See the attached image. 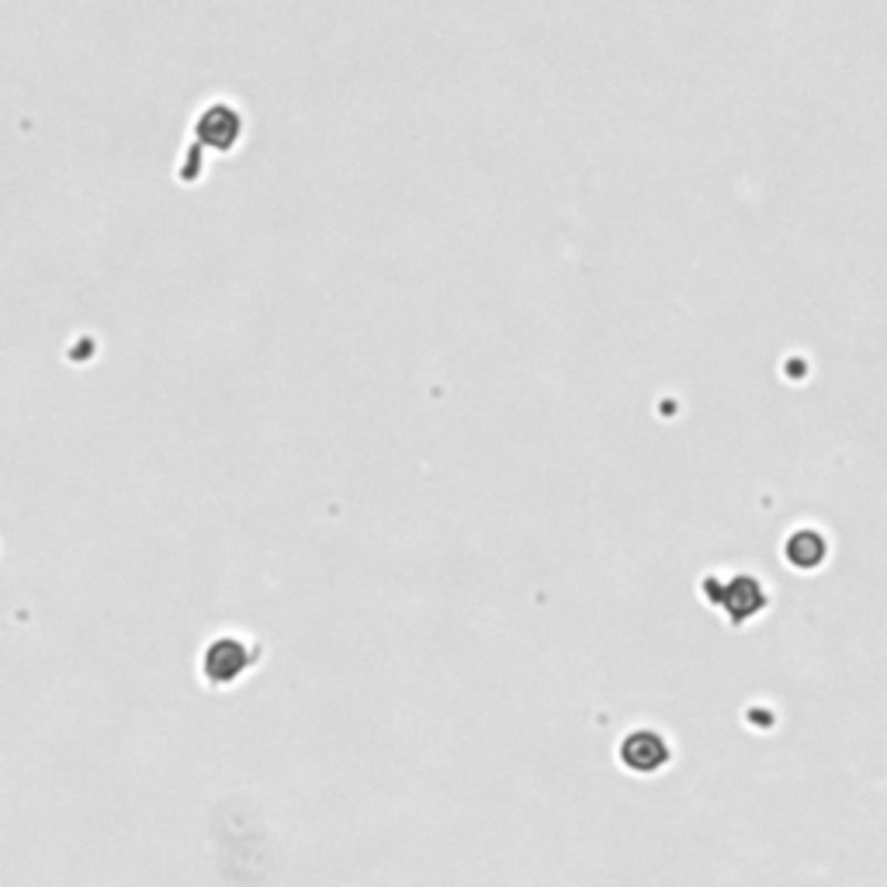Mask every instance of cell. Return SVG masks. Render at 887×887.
Wrapping results in <instances>:
<instances>
[{"instance_id": "cell-1", "label": "cell", "mask_w": 887, "mask_h": 887, "mask_svg": "<svg viewBox=\"0 0 887 887\" xmlns=\"http://www.w3.org/2000/svg\"><path fill=\"white\" fill-rule=\"evenodd\" d=\"M247 666H250V652H247V644L236 638L215 641L205 656V673L212 683H233Z\"/></svg>"}, {"instance_id": "cell-2", "label": "cell", "mask_w": 887, "mask_h": 887, "mask_svg": "<svg viewBox=\"0 0 887 887\" xmlns=\"http://www.w3.org/2000/svg\"><path fill=\"white\" fill-rule=\"evenodd\" d=\"M625 763L635 770V773H656L666 760H669V749L666 742L656 735V732H635L625 749H621Z\"/></svg>"}, {"instance_id": "cell-3", "label": "cell", "mask_w": 887, "mask_h": 887, "mask_svg": "<svg viewBox=\"0 0 887 887\" xmlns=\"http://www.w3.org/2000/svg\"><path fill=\"white\" fill-rule=\"evenodd\" d=\"M763 604H766V597H763V589L756 586V579H735V582L724 586V607H729V613L735 617V621L752 617Z\"/></svg>"}, {"instance_id": "cell-4", "label": "cell", "mask_w": 887, "mask_h": 887, "mask_svg": "<svg viewBox=\"0 0 887 887\" xmlns=\"http://www.w3.org/2000/svg\"><path fill=\"white\" fill-rule=\"evenodd\" d=\"M822 551H825V545H822V537H818V534H797L794 542L787 545V558L794 561V566H801V569L818 566V561H822Z\"/></svg>"}]
</instances>
